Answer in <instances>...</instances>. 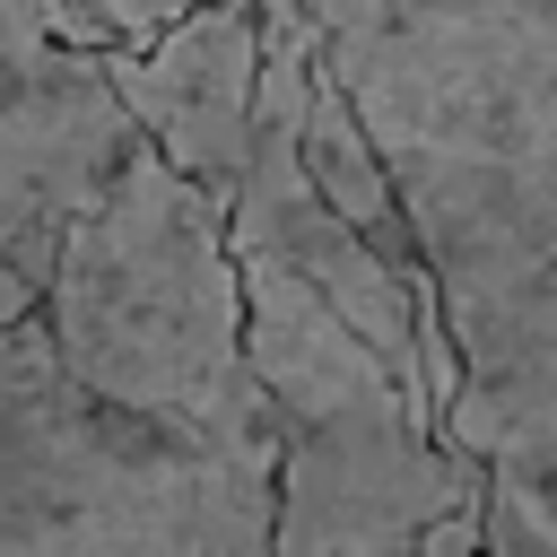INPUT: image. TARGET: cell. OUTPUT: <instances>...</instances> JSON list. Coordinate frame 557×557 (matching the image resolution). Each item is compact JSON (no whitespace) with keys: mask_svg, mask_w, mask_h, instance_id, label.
Instances as JSON below:
<instances>
[{"mask_svg":"<svg viewBox=\"0 0 557 557\" xmlns=\"http://www.w3.org/2000/svg\"><path fill=\"white\" fill-rule=\"evenodd\" d=\"M453 339L487 557H557V0H305Z\"/></svg>","mask_w":557,"mask_h":557,"instance_id":"1","label":"cell"},{"mask_svg":"<svg viewBox=\"0 0 557 557\" xmlns=\"http://www.w3.org/2000/svg\"><path fill=\"white\" fill-rule=\"evenodd\" d=\"M104 78L131 131L218 209L252 165V87H261V0H209L148 44H104Z\"/></svg>","mask_w":557,"mask_h":557,"instance_id":"6","label":"cell"},{"mask_svg":"<svg viewBox=\"0 0 557 557\" xmlns=\"http://www.w3.org/2000/svg\"><path fill=\"white\" fill-rule=\"evenodd\" d=\"M139 148L104 78V35L70 0H0V331L44 313L61 235Z\"/></svg>","mask_w":557,"mask_h":557,"instance_id":"5","label":"cell"},{"mask_svg":"<svg viewBox=\"0 0 557 557\" xmlns=\"http://www.w3.org/2000/svg\"><path fill=\"white\" fill-rule=\"evenodd\" d=\"M270 470L78 392L44 322L0 331V557H270Z\"/></svg>","mask_w":557,"mask_h":557,"instance_id":"4","label":"cell"},{"mask_svg":"<svg viewBox=\"0 0 557 557\" xmlns=\"http://www.w3.org/2000/svg\"><path fill=\"white\" fill-rule=\"evenodd\" d=\"M35 322L78 392L131 418L191 426L209 444L278 453V426L244 366V287L226 252V209L191 191L157 148H139L122 183L61 235Z\"/></svg>","mask_w":557,"mask_h":557,"instance_id":"2","label":"cell"},{"mask_svg":"<svg viewBox=\"0 0 557 557\" xmlns=\"http://www.w3.org/2000/svg\"><path fill=\"white\" fill-rule=\"evenodd\" d=\"M235 287L244 366L278 426L270 557H409L435 513L487 496V470L305 278L235 261Z\"/></svg>","mask_w":557,"mask_h":557,"instance_id":"3","label":"cell"},{"mask_svg":"<svg viewBox=\"0 0 557 557\" xmlns=\"http://www.w3.org/2000/svg\"><path fill=\"white\" fill-rule=\"evenodd\" d=\"M296 157H305V183L322 191V209H331L418 305H435L426 261H418V244H409V218H400V200H392V174H383V157H374V139H366L357 104L339 96V78H331L322 61H313L305 104H296Z\"/></svg>","mask_w":557,"mask_h":557,"instance_id":"7","label":"cell"},{"mask_svg":"<svg viewBox=\"0 0 557 557\" xmlns=\"http://www.w3.org/2000/svg\"><path fill=\"white\" fill-rule=\"evenodd\" d=\"M104 44H148V35H165L174 17H191V9H209V0H70Z\"/></svg>","mask_w":557,"mask_h":557,"instance_id":"8","label":"cell"}]
</instances>
